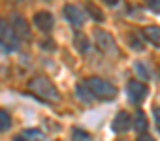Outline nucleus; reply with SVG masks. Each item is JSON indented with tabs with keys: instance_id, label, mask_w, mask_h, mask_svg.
Returning a JSON list of instances; mask_svg holds the SVG:
<instances>
[{
	"instance_id": "5701e85b",
	"label": "nucleus",
	"mask_w": 160,
	"mask_h": 141,
	"mask_svg": "<svg viewBox=\"0 0 160 141\" xmlns=\"http://www.w3.org/2000/svg\"><path fill=\"white\" fill-rule=\"evenodd\" d=\"M104 2H106V4H108V6H115V4H117V2H119V0H104Z\"/></svg>"
},
{
	"instance_id": "6ab92c4d",
	"label": "nucleus",
	"mask_w": 160,
	"mask_h": 141,
	"mask_svg": "<svg viewBox=\"0 0 160 141\" xmlns=\"http://www.w3.org/2000/svg\"><path fill=\"white\" fill-rule=\"evenodd\" d=\"M87 12H89L96 21H104V15H102V13H98V10H96L94 6H87Z\"/></svg>"
},
{
	"instance_id": "423d86ee",
	"label": "nucleus",
	"mask_w": 160,
	"mask_h": 141,
	"mask_svg": "<svg viewBox=\"0 0 160 141\" xmlns=\"http://www.w3.org/2000/svg\"><path fill=\"white\" fill-rule=\"evenodd\" d=\"M147 94V87L141 83V81H128V96L134 104H139Z\"/></svg>"
},
{
	"instance_id": "0eeeda50",
	"label": "nucleus",
	"mask_w": 160,
	"mask_h": 141,
	"mask_svg": "<svg viewBox=\"0 0 160 141\" xmlns=\"http://www.w3.org/2000/svg\"><path fill=\"white\" fill-rule=\"evenodd\" d=\"M34 25H36L42 32H51L55 21H53V15H51L49 12H38V13L34 15Z\"/></svg>"
},
{
	"instance_id": "4468645a",
	"label": "nucleus",
	"mask_w": 160,
	"mask_h": 141,
	"mask_svg": "<svg viewBox=\"0 0 160 141\" xmlns=\"http://www.w3.org/2000/svg\"><path fill=\"white\" fill-rule=\"evenodd\" d=\"M72 141H92V135L81 128H73L72 130Z\"/></svg>"
},
{
	"instance_id": "7ed1b4c3",
	"label": "nucleus",
	"mask_w": 160,
	"mask_h": 141,
	"mask_svg": "<svg viewBox=\"0 0 160 141\" xmlns=\"http://www.w3.org/2000/svg\"><path fill=\"white\" fill-rule=\"evenodd\" d=\"M0 45L8 51H15L19 47V34L6 19H0Z\"/></svg>"
},
{
	"instance_id": "ddd939ff",
	"label": "nucleus",
	"mask_w": 160,
	"mask_h": 141,
	"mask_svg": "<svg viewBox=\"0 0 160 141\" xmlns=\"http://www.w3.org/2000/svg\"><path fill=\"white\" fill-rule=\"evenodd\" d=\"M23 134H25V137H27L28 141H43V139H45L43 132L38 130V128H27Z\"/></svg>"
},
{
	"instance_id": "b1692460",
	"label": "nucleus",
	"mask_w": 160,
	"mask_h": 141,
	"mask_svg": "<svg viewBox=\"0 0 160 141\" xmlns=\"http://www.w3.org/2000/svg\"><path fill=\"white\" fill-rule=\"evenodd\" d=\"M13 141H28V139H27V137H25V134H23V135H17Z\"/></svg>"
},
{
	"instance_id": "4be33fe9",
	"label": "nucleus",
	"mask_w": 160,
	"mask_h": 141,
	"mask_svg": "<svg viewBox=\"0 0 160 141\" xmlns=\"http://www.w3.org/2000/svg\"><path fill=\"white\" fill-rule=\"evenodd\" d=\"M138 141H154V139H152L149 134H141V135L138 137Z\"/></svg>"
},
{
	"instance_id": "6e6552de",
	"label": "nucleus",
	"mask_w": 160,
	"mask_h": 141,
	"mask_svg": "<svg viewBox=\"0 0 160 141\" xmlns=\"http://www.w3.org/2000/svg\"><path fill=\"white\" fill-rule=\"evenodd\" d=\"M130 124H132V119H130V115H128L126 111H119V113L115 115L113 122H111V128H113V132H117V134H122V132H126V130L130 128Z\"/></svg>"
},
{
	"instance_id": "9b49d317",
	"label": "nucleus",
	"mask_w": 160,
	"mask_h": 141,
	"mask_svg": "<svg viewBox=\"0 0 160 141\" xmlns=\"http://www.w3.org/2000/svg\"><path fill=\"white\" fill-rule=\"evenodd\" d=\"M75 90H77V96L81 98V102H85V104H91V102L96 98V96L92 94V90L89 89L87 83H77V89H75Z\"/></svg>"
},
{
	"instance_id": "20e7f679",
	"label": "nucleus",
	"mask_w": 160,
	"mask_h": 141,
	"mask_svg": "<svg viewBox=\"0 0 160 141\" xmlns=\"http://www.w3.org/2000/svg\"><path fill=\"white\" fill-rule=\"evenodd\" d=\"M94 38H96V43H98L100 51H104L106 55H111V56L119 55V49L115 45V40H113V36L109 32H106L102 28H94Z\"/></svg>"
},
{
	"instance_id": "dca6fc26",
	"label": "nucleus",
	"mask_w": 160,
	"mask_h": 141,
	"mask_svg": "<svg viewBox=\"0 0 160 141\" xmlns=\"http://www.w3.org/2000/svg\"><path fill=\"white\" fill-rule=\"evenodd\" d=\"M10 124H12L10 115H8L4 109H0V132H6V130L10 128Z\"/></svg>"
},
{
	"instance_id": "aec40b11",
	"label": "nucleus",
	"mask_w": 160,
	"mask_h": 141,
	"mask_svg": "<svg viewBox=\"0 0 160 141\" xmlns=\"http://www.w3.org/2000/svg\"><path fill=\"white\" fill-rule=\"evenodd\" d=\"M130 45H132L134 49H141V47H143V45H141V43L136 40V36H130Z\"/></svg>"
},
{
	"instance_id": "1a4fd4ad",
	"label": "nucleus",
	"mask_w": 160,
	"mask_h": 141,
	"mask_svg": "<svg viewBox=\"0 0 160 141\" xmlns=\"http://www.w3.org/2000/svg\"><path fill=\"white\" fill-rule=\"evenodd\" d=\"M12 25H13L15 32L19 34V38H28V36H30L28 25H27V21H25L21 15H13V17H12Z\"/></svg>"
},
{
	"instance_id": "f3484780",
	"label": "nucleus",
	"mask_w": 160,
	"mask_h": 141,
	"mask_svg": "<svg viewBox=\"0 0 160 141\" xmlns=\"http://www.w3.org/2000/svg\"><path fill=\"white\" fill-rule=\"evenodd\" d=\"M134 68H136V74H138L141 79H149V77H151L149 70H147V66H145L143 62H136V64H134Z\"/></svg>"
},
{
	"instance_id": "2eb2a0df",
	"label": "nucleus",
	"mask_w": 160,
	"mask_h": 141,
	"mask_svg": "<svg viewBox=\"0 0 160 141\" xmlns=\"http://www.w3.org/2000/svg\"><path fill=\"white\" fill-rule=\"evenodd\" d=\"M75 45H77V49L81 51V53H87L89 51V40H87V36L77 34L75 36Z\"/></svg>"
},
{
	"instance_id": "412c9836",
	"label": "nucleus",
	"mask_w": 160,
	"mask_h": 141,
	"mask_svg": "<svg viewBox=\"0 0 160 141\" xmlns=\"http://www.w3.org/2000/svg\"><path fill=\"white\" fill-rule=\"evenodd\" d=\"M154 119H156V124H158V130H160V107H154Z\"/></svg>"
},
{
	"instance_id": "a211bd4d",
	"label": "nucleus",
	"mask_w": 160,
	"mask_h": 141,
	"mask_svg": "<svg viewBox=\"0 0 160 141\" xmlns=\"http://www.w3.org/2000/svg\"><path fill=\"white\" fill-rule=\"evenodd\" d=\"M147 6H149L151 12L160 13V0H147Z\"/></svg>"
},
{
	"instance_id": "9d476101",
	"label": "nucleus",
	"mask_w": 160,
	"mask_h": 141,
	"mask_svg": "<svg viewBox=\"0 0 160 141\" xmlns=\"http://www.w3.org/2000/svg\"><path fill=\"white\" fill-rule=\"evenodd\" d=\"M143 36L149 43L160 47V27H145L143 28Z\"/></svg>"
},
{
	"instance_id": "f257e3e1",
	"label": "nucleus",
	"mask_w": 160,
	"mask_h": 141,
	"mask_svg": "<svg viewBox=\"0 0 160 141\" xmlns=\"http://www.w3.org/2000/svg\"><path fill=\"white\" fill-rule=\"evenodd\" d=\"M28 87H30L32 92H36L40 98H43V100H47V102H57V100L60 98V94H58V90L55 89V85H53L47 77H43V75L32 77V79L28 81Z\"/></svg>"
},
{
	"instance_id": "39448f33",
	"label": "nucleus",
	"mask_w": 160,
	"mask_h": 141,
	"mask_svg": "<svg viewBox=\"0 0 160 141\" xmlns=\"http://www.w3.org/2000/svg\"><path fill=\"white\" fill-rule=\"evenodd\" d=\"M64 15H66V19H68L73 27H81L83 21H85L83 10H79V8L73 6V4H66V6H64Z\"/></svg>"
},
{
	"instance_id": "f03ea898",
	"label": "nucleus",
	"mask_w": 160,
	"mask_h": 141,
	"mask_svg": "<svg viewBox=\"0 0 160 141\" xmlns=\"http://www.w3.org/2000/svg\"><path fill=\"white\" fill-rule=\"evenodd\" d=\"M87 85H89V89L92 90V94H94L96 98H100V100L109 102V100H113V98L117 96V89H115L109 81L102 79V77L92 75V77L87 79Z\"/></svg>"
},
{
	"instance_id": "f8f14e48",
	"label": "nucleus",
	"mask_w": 160,
	"mask_h": 141,
	"mask_svg": "<svg viewBox=\"0 0 160 141\" xmlns=\"http://www.w3.org/2000/svg\"><path fill=\"white\" fill-rule=\"evenodd\" d=\"M134 128H136V132H139V134H145V132L149 130V122H147V117H145L143 111H138V113H136V117H134Z\"/></svg>"
}]
</instances>
